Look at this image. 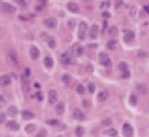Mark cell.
I'll return each mask as SVG.
<instances>
[{
  "instance_id": "cell-13",
  "label": "cell",
  "mask_w": 149,
  "mask_h": 137,
  "mask_svg": "<svg viewBox=\"0 0 149 137\" xmlns=\"http://www.w3.org/2000/svg\"><path fill=\"white\" fill-rule=\"evenodd\" d=\"M98 60H100V64L104 65V64L109 60V58H108V55H107L106 52H100V55H98Z\"/></svg>"
},
{
  "instance_id": "cell-14",
  "label": "cell",
  "mask_w": 149,
  "mask_h": 137,
  "mask_svg": "<svg viewBox=\"0 0 149 137\" xmlns=\"http://www.w3.org/2000/svg\"><path fill=\"white\" fill-rule=\"evenodd\" d=\"M67 8H68V10L71 13H78L80 11V8H78V5L76 3H68L67 4Z\"/></svg>"
},
{
  "instance_id": "cell-16",
  "label": "cell",
  "mask_w": 149,
  "mask_h": 137,
  "mask_svg": "<svg viewBox=\"0 0 149 137\" xmlns=\"http://www.w3.org/2000/svg\"><path fill=\"white\" fill-rule=\"evenodd\" d=\"M64 111H65V104H64V102H58V104L56 105V113L62 115Z\"/></svg>"
},
{
  "instance_id": "cell-45",
  "label": "cell",
  "mask_w": 149,
  "mask_h": 137,
  "mask_svg": "<svg viewBox=\"0 0 149 137\" xmlns=\"http://www.w3.org/2000/svg\"><path fill=\"white\" fill-rule=\"evenodd\" d=\"M104 66H106L107 68H111L112 67V61H111V60H108V61L104 64Z\"/></svg>"
},
{
  "instance_id": "cell-43",
  "label": "cell",
  "mask_w": 149,
  "mask_h": 137,
  "mask_svg": "<svg viewBox=\"0 0 149 137\" xmlns=\"http://www.w3.org/2000/svg\"><path fill=\"white\" fill-rule=\"evenodd\" d=\"M47 123L48 125H52V126H56V125H58V121L57 120H48Z\"/></svg>"
},
{
  "instance_id": "cell-47",
  "label": "cell",
  "mask_w": 149,
  "mask_h": 137,
  "mask_svg": "<svg viewBox=\"0 0 149 137\" xmlns=\"http://www.w3.org/2000/svg\"><path fill=\"white\" fill-rule=\"evenodd\" d=\"M102 16H103V18H109L111 15H109V13H107V11H104V13H103V14H102Z\"/></svg>"
},
{
  "instance_id": "cell-4",
  "label": "cell",
  "mask_w": 149,
  "mask_h": 137,
  "mask_svg": "<svg viewBox=\"0 0 149 137\" xmlns=\"http://www.w3.org/2000/svg\"><path fill=\"white\" fill-rule=\"evenodd\" d=\"M45 25H46L47 28H50V29H55L56 26H57V22H56V19H54V18H47V19H45Z\"/></svg>"
},
{
  "instance_id": "cell-24",
  "label": "cell",
  "mask_w": 149,
  "mask_h": 137,
  "mask_svg": "<svg viewBox=\"0 0 149 137\" xmlns=\"http://www.w3.org/2000/svg\"><path fill=\"white\" fill-rule=\"evenodd\" d=\"M137 55H138V58H140V59H145V58H149V52H148V51H144V50H139Z\"/></svg>"
},
{
  "instance_id": "cell-7",
  "label": "cell",
  "mask_w": 149,
  "mask_h": 137,
  "mask_svg": "<svg viewBox=\"0 0 149 137\" xmlns=\"http://www.w3.org/2000/svg\"><path fill=\"white\" fill-rule=\"evenodd\" d=\"M30 56H31V59H34V60L39 59V56H40V50L37 49L36 46H31V48H30Z\"/></svg>"
},
{
  "instance_id": "cell-28",
  "label": "cell",
  "mask_w": 149,
  "mask_h": 137,
  "mask_svg": "<svg viewBox=\"0 0 149 137\" xmlns=\"http://www.w3.org/2000/svg\"><path fill=\"white\" fill-rule=\"evenodd\" d=\"M47 44H48V46L51 48V49H55L56 46V41L54 38H48V41H47Z\"/></svg>"
},
{
  "instance_id": "cell-36",
  "label": "cell",
  "mask_w": 149,
  "mask_h": 137,
  "mask_svg": "<svg viewBox=\"0 0 149 137\" xmlns=\"http://www.w3.org/2000/svg\"><path fill=\"white\" fill-rule=\"evenodd\" d=\"M109 5H111L109 1H102L101 5H100V8H101V9H106V8H109Z\"/></svg>"
},
{
  "instance_id": "cell-20",
  "label": "cell",
  "mask_w": 149,
  "mask_h": 137,
  "mask_svg": "<svg viewBox=\"0 0 149 137\" xmlns=\"http://www.w3.org/2000/svg\"><path fill=\"white\" fill-rule=\"evenodd\" d=\"M21 82H22V88H24V91L28 92L29 88H30V85H29V81H28V78H26V76H22Z\"/></svg>"
},
{
  "instance_id": "cell-46",
  "label": "cell",
  "mask_w": 149,
  "mask_h": 137,
  "mask_svg": "<svg viewBox=\"0 0 149 137\" xmlns=\"http://www.w3.org/2000/svg\"><path fill=\"white\" fill-rule=\"evenodd\" d=\"M30 74H31V71H30V68H29V67H25V76L28 77V76H30Z\"/></svg>"
},
{
  "instance_id": "cell-37",
  "label": "cell",
  "mask_w": 149,
  "mask_h": 137,
  "mask_svg": "<svg viewBox=\"0 0 149 137\" xmlns=\"http://www.w3.org/2000/svg\"><path fill=\"white\" fill-rule=\"evenodd\" d=\"M32 97L35 98V100H37V101H41L42 100V94L41 92H36V94L32 95Z\"/></svg>"
},
{
  "instance_id": "cell-53",
  "label": "cell",
  "mask_w": 149,
  "mask_h": 137,
  "mask_svg": "<svg viewBox=\"0 0 149 137\" xmlns=\"http://www.w3.org/2000/svg\"><path fill=\"white\" fill-rule=\"evenodd\" d=\"M35 9H36V11H41V10H42V8H41V6H36Z\"/></svg>"
},
{
  "instance_id": "cell-54",
  "label": "cell",
  "mask_w": 149,
  "mask_h": 137,
  "mask_svg": "<svg viewBox=\"0 0 149 137\" xmlns=\"http://www.w3.org/2000/svg\"><path fill=\"white\" fill-rule=\"evenodd\" d=\"M35 87H36V88H40V85H39V82H36V84H35Z\"/></svg>"
},
{
  "instance_id": "cell-52",
  "label": "cell",
  "mask_w": 149,
  "mask_h": 137,
  "mask_svg": "<svg viewBox=\"0 0 149 137\" xmlns=\"http://www.w3.org/2000/svg\"><path fill=\"white\" fill-rule=\"evenodd\" d=\"M121 5H122V3H121V1H117V4H116V6H117V8H119Z\"/></svg>"
},
{
  "instance_id": "cell-10",
  "label": "cell",
  "mask_w": 149,
  "mask_h": 137,
  "mask_svg": "<svg viewBox=\"0 0 149 137\" xmlns=\"http://www.w3.org/2000/svg\"><path fill=\"white\" fill-rule=\"evenodd\" d=\"M10 82H11L10 76H8V75H3V76H0V85H1V86H8Z\"/></svg>"
},
{
  "instance_id": "cell-50",
  "label": "cell",
  "mask_w": 149,
  "mask_h": 137,
  "mask_svg": "<svg viewBox=\"0 0 149 137\" xmlns=\"http://www.w3.org/2000/svg\"><path fill=\"white\" fill-rule=\"evenodd\" d=\"M83 104H84V106H87V107H90V106H91V102H88V101H84Z\"/></svg>"
},
{
  "instance_id": "cell-17",
  "label": "cell",
  "mask_w": 149,
  "mask_h": 137,
  "mask_svg": "<svg viewBox=\"0 0 149 137\" xmlns=\"http://www.w3.org/2000/svg\"><path fill=\"white\" fill-rule=\"evenodd\" d=\"M9 56H10V60L13 61V64H14V65H18V56H16L15 50H10Z\"/></svg>"
},
{
  "instance_id": "cell-49",
  "label": "cell",
  "mask_w": 149,
  "mask_h": 137,
  "mask_svg": "<svg viewBox=\"0 0 149 137\" xmlns=\"http://www.w3.org/2000/svg\"><path fill=\"white\" fill-rule=\"evenodd\" d=\"M15 1H16L18 4H21V5H25V1H24V0H15Z\"/></svg>"
},
{
  "instance_id": "cell-12",
  "label": "cell",
  "mask_w": 149,
  "mask_h": 137,
  "mask_svg": "<svg viewBox=\"0 0 149 137\" xmlns=\"http://www.w3.org/2000/svg\"><path fill=\"white\" fill-rule=\"evenodd\" d=\"M6 128H9L11 131H18L19 128H20V126H19L15 121H9V122L6 123Z\"/></svg>"
},
{
  "instance_id": "cell-57",
  "label": "cell",
  "mask_w": 149,
  "mask_h": 137,
  "mask_svg": "<svg viewBox=\"0 0 149 137\" xmlns=\"http://www.w3.org/2000/svg\"><path fill=\"white\" fill-rule=\"evenodd\" d=\"M57 137H62V136H57Z\"/></svg>"
},
{
  "instance_id": "cell-30",
  "label": "cell",
  "mask_w": 149,
  "mask_h": 137,
  "mask_svg": "<svg viewBox=\"0 0 149 137\" xmlns=\"http://www.w3.org/2000/svg\"><path fill=\"white\" fill-rule=\"evenodd\" d=\"M83 133H84L83 127H77L76 128V135H77L78 137H82L83 136Z\"/></svg>"
},
{
  "instance_id": "cell-40",
  "label": "cell",
  "mask_w": 149,
  "mask_h": 137,
  "mask_svg": "<svg viewBox=\"0 0 149 137\" xmlns=\"http://www.w3.org/2000/svg\"><path fill=\"white\" fill-rule=\"evenodd\" d=\"M111 123H112V120H111V118H106V120H103V122H102L103 126H109Z\"/></svg>"
},
{
  "instance_id": "cell-9",
  "label": "cell",
  "mask_w": 149,
  "mask_h": 137,
  "mask_svg": "<svg viewBox=\"0 0 149 137\" xmlns=\"http://www.w3.org/2000/svg\"><path fill=\"white\" fill-rule=\"evenodd\" d=\"M98 32H100L98 26H97V25H93L92 28L90 29V38H91V39H96V38L98 36Z\"/></svg>"
},
{
  "instance_id": "cell-2",
  "label": "cell",
  "mask_w": 149,
  "mask_h": 137,
  "mask_svg": "<svg viewBox=\"0 0 149 137\" xmlns=\"http://www.w3.org/2000/svg\"><path fill=\"white\" fill-rule=\"evenodd\" d=\"M61 62H62L64 65H72L74 62V59L70 55V54H64V55L61 56Z\"/></svg>"
},
{
  "instance_id": "cell-8",
  "label": "cell",
  "mask_w": 149,
  "mask_h": 137,
  "mask_svg": "<svg viewBox=\"0 0 149 137\" xmlns=\"http://www.w3.org/2000/svg\"><path fill=\"white\" fill-rule=\"evenodd\" d=\"M123 39L126 42H132L134 40V32L133 31H124V36Z\"/></svg>"
},
{
  "instance_id": "cell-26",
  "label": "cell",
  "mask_w": 149,
  "mask_h": 137,
  "mask_svg": "<svg viewBox=\"0 0 149 137\" xmlns=\"http://www.w3.org/2000/svg\"><path fill=\"white\" fill-rule=\"evenodd\" d=\"M61 80H62V82H64V84H70V81H71V76H70L68 74H65V75H62Z\"/></svg>"
},
{
  "instance_id": "cell-15",
  "label": "cell",
  "mask_w": 149,
  "mask_h": 137,
  "mask_svg": "<svg viewBox=\"0 0 149 137\" xmlns=\"http://www.w3.org/2000/svg\"><path fill=\"white\" fill-rule=\"evenodd\" d=\"M72 51L74 52V55H76V56H80V55H82V54H83V48L76 44V45H73V49H72Z\"/></svg>"
},
{
  "instance_id": "cell-5",
  "label": "cell",
  "mask_w": 149,
  "mask_h": 137,
  "mask_svg": "<svg viewBox=\"0 0 149 137\" xmlns=\"http://www.w3.org/2000/svg\"><path fill=\"white\" fill-rule=\"evenodd\" d=\"M57 102V92L55 90L48 91V104H56Z\"/></svg>"
},
{
  "instance_id": "cell-35",
  "label": "cell",
  "mask_w": 149,
  "mask_h": 137,
  "mask_svg": "<svg viewBox=\"0 0 149 137\" xmlns=\"http://www.w3.org/2000/svg\"><path fill=\"white\" fill-rule=\"evenodd\" d=\"M87 91H88L90 94H93V92H94V85H93L92 82H90V84L87 85Z\"/></svg>"
},
{
  "instance_id": "cell-1",
  "label": "cell",
  "mask_w": 149,
  "mask_h": 137,
  "mask_svg": "<svg viewBox=\"0 0 149 137\" xmlns=\"http://www.w3.org/2000/svg\"><path fill=\"white\" fill-rule=\"evenodd\" d=\"M0 10L3 13H5V14H14L16 11V8L13 6V5H10V4H8V3L0 1Z\"/></svg>"
},
{
  "instance_id": "cell-18",
  "label": "cell",
  "mask_w": 149,
  "mask_h": 137,
  "mask_svg": "<svg viewBox=\"0 0 149 137\" xmlns=\"http://www.w3.org/2000/svg\"><path fill=\"white\" fill-rule=\"evenodd\" d=\"M44 65L46 66L47 68H51L52 66H54V60H52V58H45L44 59Z\"/></svg>"
},
{
  "instance_id": "cell-39",
  "label": "cell",
  "mask_w": 149,
  "mask_h": 137,
  "mask_svg": "<svg viewBox=\"0 0 149 137\" xmlns=\"http://www.w3.org/2000/svg\"><path fill=\"white\" fill-rule=\"evenodd\" d=\"M74 25H76V22H74V20H70L68 22H67V26L70 28V29L72 30V29H74Z\"/></svg>"
},
{
  "instance_id": "cell-55",
  "label": "cell",
  "mask_w": 149,
  "mask_h": 137,
  "mask_svg": "<svg viewBox=\"0 0 149 137\" xmlns=\"http://www.w3.org/2000/svg\"><path fill=\"white\" fill-rule=\"evenodd\" d=\"M0 100H1V101H3V96H1V95H0ZM3 102H4V101H3Z\"/></svg>"
},
{
  "instance_id": "cell-56",
  "label": "cell",
  "mask_w": 149,
  "mask_h": 137,
  "mask_svg": "<svg viewBox=\"0 0 149 137\" xmlns=\"http://www.w3.org/2000/svg\"><path fill=\"white\" fill-rule=\"evenodd\" d=\"M84 1H91V0H84Z\"/></svg>"
},
{
  "instance_id": "cell-48",
  "label": "cell",
  "mask_w": 149,
  "mask_h": 137,
  "mask_svg": "<svg viewBox=\"0 0 149 137\" xmlns=\"http://www.w3.org/2000/svg\"><path fill=\"white\" fill-rule=\"evenodd\" d=\"M87 71H88V72H92V71H93L92 65H88V66H87Z\"/></svg>"
},
{
  "instance_id": "cell-42",
  "label": "cell",
  "mask_w": 149,
  "mask_h": 137,
  "mask_svg": "<svg viewBox=\"0 0 149 137\" xmlns=\"http://www.w3.org/2000/svg\"><path fill=\"white\" fill-rule=\"evenodd\" d=\"M5 117H6V113L1 112V113H0V123H4V122H5Z\"/></svg>"
},
{
  "instance_id": "cell-44",
  "label": "cell",
  "mask_w": 149,
  "mask_h": 137,
  "mask_svg": "<svg viewBox=\"0 0 149 137\" xmlns=\"http://www.w3.org/2000/svg\"><path fill=\"white\" fill-rule=\"evenodd\" d=\"M129 76H130L129 70H127V71H124V72H123V75H122V78H128Z\"/></svg>"
},
{
  "instance_id": "cell-22",
  "label": "cell",
  "mask_w": 149,
  "mask_h": 137,
  "mask_svg": "<svg viewBox=\"0 0 149 137\" xmlns=\"http://www.w3.org/2000/svg\"><path fill=\"white\" fill-rule=\"evenodd\" d=\"M117 32H118L117 26H109V28H108V34H109V36H111V38L116 36V35H117Z\"/></svg>"
},
{
  "instance_id": "cell-29",
  "label": "cell",
  "mask_w": 149,
  "mask_h": 137,
  "mask_svg": "<svg viewBox=\"0 0 149 137\" xmlns=\"http://www.w3.org/2000/svg\"><path fill=\"white\" fill-rule=\"evenodd\" d=\"M35 128H36V126L31 123V125H28V126L25 127V130H26V132H28V133H31V132H34V131H35Z\"/></svg>"
},
{
  "instance_id": "cell-34",
  "label": "cell",
  "mask_w": 149,
  "mask_h": 137,
  "mask_svg": "<svg viewBox=\"0 0 149 137\" xmlns=\"http://www.w3.org/2000/svg\"><path fill=\"white\" fill-rule=\"evenodd\" d=\"M76 91H77V94H80V95H82L84 92V87L82 85H77L76 86Z\"/></svg>"
},
{
  "instance_id": "cell-21",
  "label": "cell",
  "mask_w": 149,
  "mask_h": 137,
  "mask_svg": "<svg viewBox=\"0 0 149 137\" xmlns=\"http://www.w3.org/2000/svg\"><path fill=\"white\" fill-rule=\"evenodd\" d=\"M34 117H35L34 112H31V111H22V118L24 120H30V118H34Z\"/></svg>"
},
{
  "instance_id": "cell-6",
  "label": "cell",
  "mask_w": 149,
  "mask_h": 137,
  "mask_svg": "<svg viewBox=\"0 0 149 137\" xmlns=\"http://www.w3.org/2000/svg\"><path fill=\"white\" fill-rule=\"evenodd\" d=\"M73 118L83 121L84 118H86V116H84V113L81 111V110H80V108H74V110H73Z\"/></svg>"
},
{
  "instance_id": "cell-19",
  "label": "cell",
  "mask_w": 149,
  "mask_h": 137,
  "mask_svg": "<svg viewBox=\"0 0 149 137\" xmlns=\"http://www.w3.org/2000/svg\"><path fill=\"white\" fill-rule=\"evenodd\" d=\"M108 96H109L108 91H101L98 94V101H106L108 98Z\"/></svg>"
},
{
  "instance_id": "cell-11",
  "label": "cell",
  "mask_w": 149,
  "mask_h": 137,
  "mask_svg": "<svg viewBox=\"0 0 149 137\" xmlns=\"http://www.w3.org/2000/svg\"><path fill=\"white\" fill-rule=\"evenodd\" d=\"M107 49H109V50H116L117 49V46H118V41L117 40H114V39H111L108 42H107Z\"/></svg>"
},
{
  "instance_id": "cell-38",
  "label": "cell",
  "mask_w": 149,
  "mask_h": 137,
  "mask_svg": "<svg viewBox=\"0 0 149 137\" xmlns=\"http://www.w3.org/2000/svg\"><path fill=\"white\" fill-rule=\"evenodd\" d=\"M46 135H47V132H46V130H40V132L37 133V136L36 137H46Z\"/></svg>"
},
{
  "instance_id": "cell-27",
  "label": "cell",
  "mask_w": 149,
  "mask_h": 137,
  "mask_svg": "<svg viewBox=\"0 0 149 137\" xmlns=\"http://www.w3.org/2000/svg\"><path fill=\"white\" fill-rule=\"evenodd\" d=\"M8 113H9L11 117H14V116H16V113H18V110H16V107H10L9 110H8Z\"/></svg>"
},
{
  "instance_id": "cell-25",
  "label": "cell",
  "mask_w": 149,
  "mask_h": 137,
  "mask_svg": "<svg viewBox=\"0 0 149 137\" xmlns=\"http://www.w3.org/2000/svg\"><path fill=\"white\" fill-rule=\"evenodd\" d=\"M104 135H107V136H117V131L114 128H109V130L104 131Z\"/></svg>"
},
{
  "instance_id": "cell-3",
  "label": "cell",
  "mask_w": 149,
  "mask_h": 137,
  "mask_svg": "<svg viewBox=\"0 0 149 137\" xmlns=\"http://www.w3.org/2000/svg\"><path fill=\"white\" fill-rule=\"evenodd\" d=\"M123 135L126 137H132L133 135V128L130 126L129 123H124L123 125Z\"/></svg>"
},
{
  "instance_id": "cell-33",
  "label": "cell",
  "mask_w": 149,
  "mask_h": 137,
  "mask_svg": "<svg viewBox=\"0 0 149 137\" xmlns=\"http://www.w3.org/2000/svg\"><path fill=\"white\" fill-rule=\"evenodd\" d=\"M80 31H82V32H86L87 31V24L86 22H80Z\"/></svg>"
},
{
  "instance_id": "cell-31",
  "label": "cell",
  "mask_w": 149,
  "mask_h": 137,
  "mask_svg": "<svg viewBox=\"0 0 149 137\" xmlns=\"http://www.w3.org/2000/svg\"><path fill=\"white\" fill-rule=\"evenodd\" d=\"M129 104L132 106H134V105H137V96L135 95H132L129 97Z\"/></svg>"
},
{
  "instance_id": "cell-32",
  "label": "cell",
  "mask_w": 149,
  "mask_h": 137,
  "mask_svg": "<svg viewBox=\"0 0 149 137\" xmlns=\"http://www.w3.org/2000/svg\"><path fill=\"white\" fill-rule=\"evenodd\" d=\"M137 88H138V91H140L142 94H147V86L145 85H138Z\"/></svg>"
},
{
  "instance_id": "cell-23",
  "label": "cell",
  "mask_w": 149,
  "mask_h": 137,
  "mask_svg": "<svg viewBox=\"0 0 149 137\" xmlns=\"http://www.w3.org/2000/svg\"><path fill=\"white\" fill-rule=\"evenodd\" d=\"M118 70H119L121 72H124V71L128 70V65H127L124 61H121V62L118 64Z\"/></svg>"
},
{
  "instance_id": "cell-51",
  "label": "cell",
  "mask_w": 149,
  "mask_h": 137,
  "mask_svg": "<svg viewBox=\"0 0 149 137\" xmlns=\"http://www.w3.org/2000/svg\"><path fill=\"white\" fill-rule=\"evenodd\" d=\"M144 9H145V11H147V13H149V4H148V5H145V6H144Z\"/></svg>"
},
{
  "instance_id": "cell-41",
  "label": "cell",
  "mask_w": 149,
  "mask_h": 137,
  "mask_svg": "<svg viewBox=\"0 0 149 137\" xmlns=\"http://www.w3.org/2000/svg\"><path fill=\"white\" fill-rule=\"evenodd\" d=\"M78 39L80 40H86V32L78 31Z\"/></svg>"
}]
</instances>
